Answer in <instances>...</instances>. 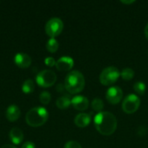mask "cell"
<instances>
[{"mask_svg": "<svg viewBox=\"0 0 148 148\" xmlns=\"http://www.w3.org/2000/svg\"><path fill=\"white\" fill-rule=\"evenodd\" d=\"M96 130L103 135L113 134L117 128V120L110 112H100L94 120Z\"/></svg>", "mask_w": 148, "mask_h": 148, "instance_id": "6da1fadb", "label": "cell"}, {"mask_svg": "<svg viewBox=\"0 0 148 148\" xmlns=\"http://www.w3.org/2000/svg\"><path fill=\"white\" fill-rule=\"evenodd\" d=\"M64 86L70 94L80 93L85 87V78L80 71L72 70L66 75Z\"/></svg>", "mask_w": 148, "mask_h": 148, "instance_id": "7a4b0ae2", "label": "cell"}, {"mask_svg": "<svg viewBox=\"0 0 148 148\" xmlns=\"http://www.w3.org/2000/svg\"><path fill=\"white\" fill-rule=\"evenodd\" d=\"M49 119V112L43 107H35L26 114V122L30 127L42 126Z\"/></svg>", "mask_w": 148, "mask_h": 148, "instance_id": "3957f363", "label": "cell"}, {"mask_svg": "<svg viewBox=\"0 0 148 148\" xmlns=\"http://www.w3.org/2000/svg\"><path fill=\"white\" fill-rule=\"evenodd\" d=\"M121 75L120 70L114 66L104 69L100 75V82L105 86H110L114 84Z\"/></svg>", "mask_w": 148, "mask_h": 148, "instance_id": "277c9868", "label": "cell"}, {"mask_svg": "<svg viewBox=\"0 0 148 148\" xmlns=\"http://www.w3.org/2000/svg\"><path fill=\"white\" fill-rule=\"evenodd\" d=\"M36 83L42 88L51 87L56 82V75L53 70L44 69L38 73L36 77Z\"/></svg>", "mask_w": 148, "mask_h": 148, "instance_id": "5b68a950", "label": "cell"}, {"mask_svg": "<svg viewBox=\"0 0 148 148\" xmlns=\"http://www.w3.org/2000/svg\"><path fill=\"white\" fill-rule=\"evenodd\" d=\"M63 29V22L59 17H52L50 18L45 25V32L50 36V38H55Z\"/></svg>", "mask_w": 148, "mask_h": 148, "instance_id": "8992f818", "label": "cell"}, {"mask_svg": "<svg viewBox=\"0 0 148 148\" xmlns=\"http://www.w3.org/2000/svg\"><path fill=\"white\" fill-rule=\"evenodd\" d=\"M140 105V99L134 94L127 95L122 102V109L127 114H133L138 110Z\"/></svg>", "mask_w": 148, "mask_h": 148, "instance_id": "52a82bcc", "label": "cell"}, {"mask_svg": "<svg viewBox=\"0 0 148 148\" xmlns=\"http://www.w3.org/2000/svg\"><path fill=\"white\" fill-rule=\"evenodd\" d=\"M123 96V92L121 88L118 86H113L108 89L106 92V98L108 101L111 104H117L121 101Z\"/></svg>", "mask_w": 148, "mask_h": 148, "instance_id": "ba28073f", "label": "cell"}, {"mask_svg": "<svg viewBox=\"0 0 148 148\" xmlns=\"http://www.w3.org/2000/svg\"><path fill=\"white\" fill-rule=\"evenodd\" d=\"M71 104L75 109L79 111H84L88 108L89 102L87 97L83 95H75L71 99Z\"/></svg>", "mask_w": 148, "mask_h": 148, "instance_id": "9c48e42d", "label": "cell"}, {"mask_svg": "<svg viewBox=\"0 0 148 148\" xmlns=\"http://www.w3.org/2000/svg\"><path fill=\"white\" fill-rule=\"evenodd\" d=\"M14 62L19 68L25 69L29 67V65L31 64V58L28 54L20 52L16 54V56H14Z\"/></svg>", "mask_w": 148, "mask_h": 148, "instance_id": "30bf717a", "label": "cell"}, {"mask_svg": "<svg viewBox=\"0 0 148 148\" xmlns=\"http://www.w3.org/2000/svg\"><path fill=\"white\" fill-rule=\"evenodd\" d=\"M56 66L58 70H69L74 66V60L70 56H62L56 61Z\"/></svg>", "mask_w": 148, "mask_h": 148, "instance_id": "8fae6325", "label": "cell"}, {"mask_svg": "<svg viewBox=\"0 0 148 148\" xmlns=\"http://www.w3.org/2000/svg\"><path fill=\"white\" fill-rule=\"evenodd\" d=\"M5 114H6V118L10 121H16L20 117L21 111H20V108L16 105L11 104L10 106L7 108Z\"/></svg>", "mask_w": 148, "mask_h": 148, "instance_id": "7c38bea8", "label": "cell"}, {"mask_svg": "<svg viewBox=\"0 0 148 148\" xmlns=\"http://www.w3.org/2000/svg\"><path fill=\"white\" fill-rule=\"evenodd\" d=\"M91 122V116L87 113H80L75 118V124L79 127H85Z\"/></svg>", "mask_w": 148, "mask_h": 148, "instance_id": "4fadbf2b", "label": "cell"}, {"mask_svg": "<svg viewBox=\"0 0 148 148\" xmlns=\"http://www.w3.org/2000/svg\"><path fill=\"white\" fill-rule=\"evenodd\" d=\"M9 135H10V139L12 141V143L16 144V145L20 144L23 141V133L18 127L11 128L10 131Z\"/></svg>", "mask_w": 148, "mask_h": 148, "instance_id": "5bb4252c", "label": "cell"}, {"mask_svg": "<svg viewBox=\"0 0 148 148\" xmlns=\"http://www.w3.org/2000/svg\"><path fill=\"white\" fill-rule=\"evenodd\" d=\"M56 106L60 108V109H65L69 107V105L71 104V100L69 99V97L68 95H63L59 97L56 100Z\"/></svg>", "mask_w": 148, "mask_h": 148, "instance_id": "9a60e30c", "label": "cell"}, {"mask_svg": "<svg viewBox=\"0 0 148 148\" xmlns=\"http://www.w3.org/2000/svg\"><path fill=\"white\" fill-rule=\"evenodd\" d=\"M35 89V83L31 79H27L22 85V90L25 94H30Z\"/></svg>", "mask_w": 148, "mask_h": 148, "instance_id": "2e32d148", "label": "cell"}, {"mask_svg": "<svg viewBox=\"0 0 148 148\" xmlns=\"http://www.w3.org/2000/svg\"><path fill=\"white\" fill-rule=\"evenodd\" d=\"M58 48H59V43L56 38H50L48 40V42L46 43V49L49 52L54 53L58 49Z\"/></svg>", "mask_w": 148, "mask_h": 148, "instance_id": "e0dca14e", "label": "cell"}, {"mask_svg": "<svg viewBox=\"0 0 148 148\" xmlns=\"http://www.w3.org/2000/svg\"><path fill=\"white\" fill-rule=\"evenodd\" d=\"M91 107H92V108L95 110V111H96V112H98V113H100V112H101V110L103 109V108H104V102H103V101L101 99V98H95L93 101H92V102H91Z\"/></svg>", "mask_w": 148, "mask_h": 148, "instance_id": "ac0fdd59", "label": "cell"}, {"mask_svg": "<svg viewBox=\"0 0 148 148\" xmlns=\"http://www.w3.org/2000/svg\"><path fill=\"white\" fill-rule=\"evenodd\" d=\"M121 77L124 80L129 81V80H131V79L134 78V71L131 68H125L121 72Z\"/></svg>", "mask_w": 148, "mask_h": 148, "instance_id": "d6986e66", "label": "cell"}, {"mask_svg": "<svg viewBox=\"0 0 148 148\" xmlns=\"http://www.w3.org/2000/svg\"><path fill=\"white\" fill-rule=\"evenodd\" d=\"M134 91L137 94L141 95L145 94L146 89H147V86H146V84L143 82H137L134 85Z\"/></svg>", "mask_w": 148, "mask_h": 148, "instance_id": "ffe728a7", "label": "cell"}, {"mask_svg": "<svg viewBox=\"0 0 148 148\" xmlns=\"http://www.w3.org/2000/svg\"><path fill=\"white\" fill-rule=\"evenodd\" d=\"M50 100H51V95L48 91H42L40 94V101H41V103H42L44 105H47V104L49 103Z\"/></svg>", "mask_w": 148, "mask_h": 148, "instance_id": "44dd1931", "label": "cell"}, {"mask_svg": "<svg viewBox=\"0 0 148 148\" xmlns=\"http://www.w3.org/2000/svg\"><path fill=\"white\" fill-rule=\"evenodd\" d=\"M64 148H82V146L76 142V141H74V140H71V141H69L65 144Z\"/></svg>", "mask_w": 148, "mask_h": 148, "instance_id": "7402d4cb", "label": "cell"}, {"mask_svg": "<svg viewBox=\"0 0 148 148\" xmlns=\"http://www.w3.org/2000/svg\"><path fill=\"white\" fill-rule=\"evenodd\" d=\"M44 62H45V64H46L47 66H49V67H53V66L56 65V60H55L53 57H51V56L46 57Z\"/></svg>", "mask_w": 148, "mask_h": 148, "instance_id": "603a6c76", "label": "cell"}, {"mask_svg": "<svg viewBox=\"0 0 148 148\" xmlns=\"http://www.w3.org/2000/svg\"><path fill=\"white\" fill-rule=\"evenodd\" d=\"M21 148H36V146L31 141H26V142L23 143V145L22 146Z\"/></svg>", "mask_w": 148, "mask_h": 148, "instance_id": "cb8c5ba5", "label": "cell"}, {"mask_svg": "<svg viewBox=\"0 0 148 148\" xmlns=\"http://www.w3.org/2000/svg\"><path fill=\"white\" fill-rule=\"evenodd\" d=\"M64 88H65V86H64V85H62V84H59V85L56 87V89H57V91H59V92L63 91ZM65 89H66V88H65Z\"/></svg>", "mask_w": 148, "mask_h": 148, "instance_id": "d4e9b609", "label": "cell"}, {"mask_svg": "<svg viewBox=\"0 0 148 148\" xmlns=\"http://www.w3.org/2000/svg\"><path fill=\"white\" fill-rule=\"evenodd\" d=\"M1 148H16L15 146H13V145H10V144H7V145H3V146H2Z\"/></svg>", "mask_w": 148, "mask_h": 148, "instance_id": "484cf974", "label": "cell"}, {"mask_svg": "<svg viewBox=\"0 0 148 148\" xmlns=\"http://www.w3.org/2000/svg\"><path fill=\"white\" fill-rule=\"evenodd\" d=\"M145 35H146V37L148 39V23L145 27Z\"/></svg>", "mask_w": 148, "mask_h": 148, "instance_id": "4316f807", "label": "cell"}, {"mask_svg": "<svg viewBox=\"0 0 148 148\" xmlns=\"http://www.w3.org/2000/svg\"><path fill=\"white\" fill-rule=\"evenodd\" d=\"M134 2H135L134 0H131V1H125V0H121V3H127V4L133 3H134Z\"/></svg>", "mask_w": 148, "mask_h": 148, "instance_id": "83f0119b", "label": "cell"}]
</instances>
